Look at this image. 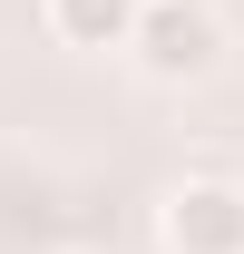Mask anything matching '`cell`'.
<instances>
[{
	"mask_svg": "<svg viewBox=\"0 0 244 254\" xmlns=\"http://www.w3.org/2000/svg\"><path fill=\"white\" fill-rule=\"evenodd\" d=\"M127 59H137V78H156V88H195V78L225 68V20H215L205 0H147Z\"/></svg>",
	"mask_w": 244,
	"mask_h": 254,
	"instance_id": "cell-1",
	"label": "cell"
},
{
	"mask_svg": "<svg viewBox=\"0 0 244 254\" xmlns=\"http://www.w3.org/2000/svg\"><path fill=\"white\" fill-rule=\"evenodd\" d=\"M156 245L166 254H244V186L235 176H176L156 195Z\"/></svg>",
	"mask_w": 244,
	"mask_h": 254,
	"instance_id": "cell-2",
	"label": "cell"
},
{
	"mask_svg": "<svg viewBox=\"0 0 244 254\" xmlns=\"http://www.w3.org/2000/svg\"><path fill=\"white\" fill-rule=\"evenodd\" d=\"M39 20H49V39H59V49L108 59V49H127V39H137L147 0H39Z\"/></svg>",
	"mask_w": 244,
	"mask_h": 254,
	"instance_id": "cell-3",
	"label": "cell"
},
{
	"mask_svg": "<svg viewBox=\"0 0 244 254\" xmlns=\"http://www.w3.org/2000/svg\"><path fill=\"white\" fill-rule=\"evenodd\" d=\"M59 254H88V245H59Z\"/></svg>",
	"mask_w": 244,
	"mask_h": 254,
	"instance_id": "cell-4",
	"label": "cell"
}]
</instances>
